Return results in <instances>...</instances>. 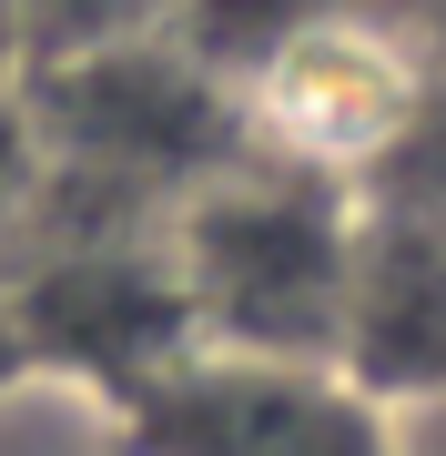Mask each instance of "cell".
Masks as SVG:
<instances>
[{
  "mask_svg": "<svg viewBox=\"0 0 446 456\" xmlns=\"http://www.w3.org/2000/svg\"><path fill=\"white\" fill-rule=\"evenodd\" d=\"M163 254L193 355L254 365H345L355 325V203L345 183L244 152L163 213Z\"/></svg>",
  "mask_w": 446,
  "mask_h": 456,
  "instance_id": "6da1fadb",
  "label": "cell"
},
{
  "mask_svg": "<svg viewBox=\"0 0 446 456\" xmlns=\"http://www.w3.org/2000/svg\"><path fill=\"white\" fill-rule=\"evenodd\" d=\"M122 406L142 456H406V416L345 365L173 355Z\"/></svg>",
  "mask_w": 446,
  "mask_h": 456,
  "instance_id": "7a4b0ae2",
  "label": "cell"
},
{
  "mask_svg": "<svg viewBox=\"0 0 446 456\" xmlns=\"http://www.w3.org/2000/svg\"><path fill=\"white\" fill-rule=\"evenodd\" d=\"M0 456H142V436H133L122 395L82 386V375H51V365H20L0 386Z\"/></svg>",
  "mask_w": 446,
  "mask_h": 456,
  "instance_id": "3957f363",
  "label": "cell"
},
{
  "mask_svg": "<svg viewBox=\"0 0 446 456\" xmlns=\"http://www.w3.org/2000/svg\"><path fill=\"white\" fill-rule=\"evenodd\" d=\"M31 20V71L71 61V51H112V41H152L173 20V0H20Z\"/></svg>",
  "mask_w": 446,
  "mask_h": 456,
  "instance_id": "277c9868",
  "label": "cell"
},
{
  "mask_svg": "<svg viewBox=\"0 0 446 456\" xmlns=\"http://www.w3.org/2000/svg\"><path fill=\"white\" fill-rule=\"evenodd\" d=\"M31 183H41V152H31V112H20V82H11L0 92V244L31 213Z\"/></svg>",
  "mask_w": 446,
  "mask_h": 456,
  "instance_id": "5b68a950",
  "label": "cell"
},
{
  "mask_svg": "<svg viewBox=\"0 0 446 456\" xmlns=\"http://www.w3.org/2000/svg\"><path fill=\"white\" fill-rule=\"evenodd\" d=\"M31 71V20H20V0H0V92Z\"/></svg>",
  "mask_w": 446,
  "mask_h": 456,
  "instance_id": "8992f818",
  "label": "cell"
},
{
  "mask_svg": "<svg viewBox=\"0 0 446 456\" xmlns=\"http://www.w3.org/2000/svg\"><path fill=\"white\" fill-rule=\"evenodd\" d=\"M406 416V456H446V395H426V406H396Z\"/></svg>",
  "mask_w": 446,
  "mask_h": 456,
  "instance_id": "52a82bcc",
  "label": "cell"
},
{
  "mask_svg": "<svg viewBox=\"0 0 446 456\" xmlns=\"http://www.w3.org/2000/svg\"><path fill=\"white\" fill-rule=\"evenodd\" d=\"M20 365H31V355H20V335H11V314H0V386H11Z\"/></svg>",
  "mask_w": 446,
  "mask_h": 456,
  "instance_id": "ba28073f",
  "label": "cell"
}]
</instances>
